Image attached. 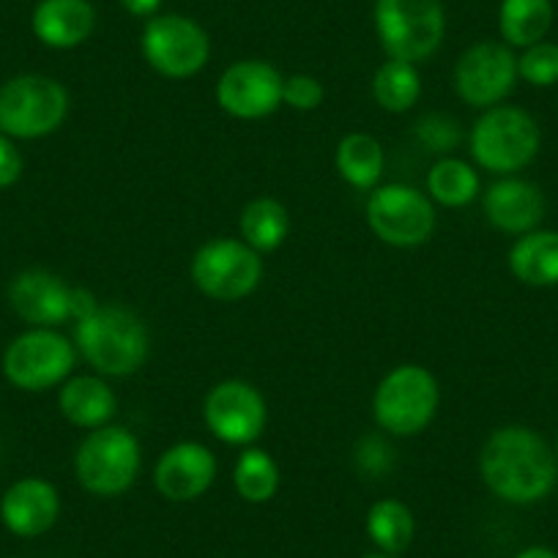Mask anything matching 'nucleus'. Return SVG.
<instances>
[{
    "label": "nucleus",
    "instance_id": "1",
    "mask_svg": "<svg viewBox=\"0 0 558 558\" xmlns=\"http://www.w3.org/2000/svg\"><path fill=\"white\" fill-rule=\"evenodd\" d=\"M480 471L493 496L509 504H536L558 482L556 452L531 427L509 425L493 433L480 454Z\"/></svg>",
    "mask_w": 558,
    "mask_h": 558
},
{
    "label": "nucleus",
    "instance_id": "2",
    "mask_svg": "<svg viewBox=\"0 0 558 558\" xmlns=\"http://www.w3.org/2000/svg\"><path fill=\"white\" fill-rule=\"evenodd\" d=\"M74 345L96 373L123 378L143 367L151 337L137 313L121 304H99L94 313L74 320Z\"/></svg>",
    "mask_w": 558,
    "mask_h": 558
},
{
    "label": "nucleus",
    "instance_id": "3",
    "mask_svg": "<svg viewBox=\"0 0 558 558\" xmlns=\"http://www.w3.org/2000/svg\"><path fill=\"white\" fill-rule=\"evenodd\" d=\"M438 380L430 369L418 364H400L378 384L373 397V413L380 430L397 438L416 436L433 422L438 411Z\"/></svg>",
    "mask_w": 558,
    "mask_h": 558
},
{
    "label": "nucleus",
    "instance_id": "4",
    "mask_svg": "<svg viewBox=\"0 0 558 558\" xmlns=\"http://www.w3.org/2000/svg\"><path fill=\"white\" fill-rule=\"evenodd\" d=\"M375 31L386 56L397 61H427L441 47L447 14L441 0H378Z\"/></svg>",
    "mask_w": 558,
    "mask_h": 558
},
{
    "label": "nucleus",
    "instance_id": "5",
    "mask_svg": "<svg viewBox=\"0 0 558 558\" xmlns=\"http://www.w3.org/2000/svg\"><path fill=\"white\" fill-rule=\"evenodd\" d=\"M539 151V126L520 107H490L471 129V157L482 170L512 175Z\"/></svg>",
    "mask_w": 558,
    "mask_h": 558
},
{
    "label": "nucleus",
    "instance_id": "6",
    "mask_svg": "<svg viewBox=\"0 0 558 558\" xmlns=\"http://www.w3.org/2000/svg\"><path fill=\"white\" fill-rule=\"evenodd\" d=\"M69 94L45 74H20L0 85V132L7 137H47L63 123Z\"/></svg>",
    "mask_w": 558,
    "mask_h": 558
},
{
    "label": "nucleus",
    "instance_id": "7",
    "mask_svg": "<svg viewBox=\"0 0 558 558\" xmlns=\"http://www.w3.org/2000/svg\"><path fill=\"white\" fill-rule=\"evenodd\" d=\"M143 465L140 441L126 427H96L74 454L77 482L94 496H121L134 485Z\"/></svg>",
    "mask_w": 558,
    "mask_h": 558
},
{
    "label": "nucleus",
    "instance_id": "8",
    "mask_svg": "<svg viewBox=\"0 0 558 558\" xmlns=\"http://www.w3.org/2000/svg\"><path fill=\"white\" fill-rule=\"evenodd\" d=\"M140 50L148 66L162 77H195L211 58V39L201 23L184 14H159L151 17L140 36Z\"/></svg>",
    "mask_w": 558,
    "mask_h": 558
},
{
    "label": "nucleus",
    "instance_id": "9",
    "mask_svg": "<svg viewBox=\"0 0 558 558\" xmlns=\"http://www.w3.org/2000/svg\"><path fill=\"white\" fill-rule=\"evenodd\" d=\"M263 277L260 252L246 241L214 239L203 244L192 257V282L217 302L246 299Z\"/></svg>",
    "mask_w": 558,
    "mask_h": 558
},
{
    "label": "nucleus",
    "instance_id": "10",
    "mask_svg": "<svg viewBox=\"0 0 558 558\" xmlns=\"http://www.w3.org/2000/svg\"><path fill=\"white\" fill-rule=\"evenodd\" d=\"M77 345L56 329H31L12 340L3 353V375L23 391H45L69 378Z\"/></svg>",
    "mask_w": 558,
    "mask_h": 558
},
{
    "label": "nucleus",
    "instance_id": "11",
    "mask_svg": "<svg viewBox=\"0 0 558 558\" xmlns=\"http://www.w3.org/2000/svg\"><path fill=\"white\" fill-rule=\"evenodd\" d=\"M367 222L384 244L405 250L430 239L436 230V208L425 192L405 184H386L369 195Z\"/></svg>",
    "mask_w": 558,
    "mask_h": 558
},
{
    "label": "nucleus",
    "instance_id": "12",
    "mask_svg": "<svg viewBox=\"0 0 558 558\" xmlns=\"http://www.w3.org/2000/svg\"><path fill=\"white\" fill-rule=\"evenodd\" d=\"M518 80V58L501 41H480L460 56L454 66V88L471 107L490 110L507 99Z\"/></svg>",
    "mask_w": 558,
    "mask_h": 558
},
{
    "label": "nucleus",
    "instance_id": "13",
    "mask_svg": "<svg viewBox=\"0 0 558 558\" xmlns=\"http://www.w3.org/2000/svg\"><path fill=\"white\" fill-rule=\"evenodd\" d=\"M203 416L214 436L230 447L257 441L266 427V400L246 380H222L214 386L203 405Z\"/></svg>",
    "mask_w": 558,
    "mask_h": 558
},
{
    "label": "nucleus",
    "instance_id": "14",
    "mask_svg": "<svg viewBox=\"0 0 558 558\" xmlns=\"http://www.w3.org/2000/svg\"><path fill=\"white\" fill-rule=\"evenodd\" d=\"M286 77L266 61H235L217 83V101L228 116L255 121L279 110Z\"/></svg>",
    "mask_w": 558,
    "mask_h": 558
},
{
    "label": "nucleus",
    "instance_id": "15",
    "mask_svg": "<svg viewBox=\"0 0 558 558\" xmlns=\"http://www.w3.org/2000/svg\"><path fill=\"white\" fill-rule=\"evenodd\" d=\"M9 302L14 313L36 329H52L74 320V288L45 268L17 274L9 286Z\"/></svg>",
    "mask_w": 558,
    "mask_h": 558
},
{
    "label": "nucleus",
    "instance_id": "16",
    "mask_svg": "<svg viewBox=\"0 0 558 558\" xmlns=\"http://www.w3.org/2000/svg\"><path fill=\"white\" fill-rule=\"evenodd\" d=\"M217 480V458L197 441H181L159 458L154 485L168 501L184 504L201 498Z\"/></svg>",
    "mask_w": 558,
    "mask_h": 558
},
{
    "label": "nucleus",
    "instance_id": "17",
    "mask_svg": "<svg viewBox=\"0 0 558 558\" xmlns=\"http://www.w3.org/2000/svg\"><path fill=\"white\" fill-rule=\"evenodd\" d=\"M58 512H61L58 490L39 476L14 482L0 501V520L14 536L47 534L56 525Z\"/></svg>",
    "mask_w": 558,
    "mask_h": 558
},
{
    "label": "nucleus",
    "instance_id": "18",
    "mask_svg": "<svg viewBox=\"0 0 558 558\" xmlns=\"http://www.w3.org/2000/svg\"><path fill=\"white\" fill-rule=\"evenodd\" d=\"M485 217L504 233L525 235L545 217V197L539 186L525 179H501L485 192Z\"/></svg>",
    "mask_w": 558,
    "mask_h": 558
},
{
    "label": "nucleus",
    "instance_id": "19",
    "mask_svg": "<svg viewBox=\"0 0 558 558\" xmlns=\"http://www.w3.org/2000/svg\"><path fill=\"white\" fill-rule=\"evenodd\" d=\"M36 39L52 50L80 47L96 28L90 0H39L31 17Z\"/></svg>",
    "mask_w": 558,
    "mask_h": 558
},
{
    "label": "nucleus",
    "instance_id": "20",
    "mask_svg": "<svg viewBox=\"0 0 558 558\" xmlns=\"http://www.w3.org/2000/svg\"><path fill=\"white\" fill-rule=\"evenodd\" d=\"M58 405L72 425L85 427V430L105 427L118 411L112 389L96 375H77V378L66 380L61 397H58Z\"/></svg>",
    "mask_w": 558,
    "mask_h": 558
},
{
    "label": "nucleus",
    "instance_id": "21",
    "mask_svg": "<svg viewBox=\"0 0 558 558\" xmlns=\"http://www.w3.org/2000/svg\"><path fill=\"white\" fill-rule=\"evenodd\" d=\"M509 268L525 286H558V233L556 230H531L514 241L509 252Z\"/></svg>",
    "mask_w": 558,
    "mask_h": 558
},
{
    "label": "nucleus",
    "instance_id": "22",
    "mask_svg": "<svg viewBox=\"0 0 558 558\" xmlns=\"http://www.w3.org/2000/svg\"><path fill=\"white\" fill-rule=\"evenodd\" d=\"M337 173L356 190H375L384 175V148L373 134H345L337 146Z\"/></svg>",
    "mask_w": 558,
    "mask_h": 558
},
{
    "label": "nucleus",
    "instance_id": "23",
    "mask_svg": "<svg viewBox=\"0 0 558 558\" xmlns=\"http://www.w3.org/2000/svg\"><path fill=\"white\" fill-rule=\"evenodd\" d=\"M553 25L550 0H501L498 28L509 47H531L545 39Z\"/></svg>",
    "mask_w": 558,
    "mask_h": 558
},
{
    "label": "nucleus",
    "instance_id": "24",
    "mask_svg": "<svg viewBox=\"0 0 558 558\" xmlns=\"http://www.w3.org/2000/svg\"><path fill=\"white\" fill-rule=\"evenodd\" d=\"M288 208L274 197H257L241 214V235L255 252H274L288 239Z\"/></svg>",
    "mask_w": 558,
    "mask_h": 558
},
{
    "label": "nucleus",
    "instance_id": "25",
    "mask_svg": "<svg viewBox=\"0 0 558 558\" xmlns=\"http://www.w3.org/2000/svg\"><path fill=\"white\" fill-rule=\"evenodd\" d=\"M413 512L397 498H384V501L373 504L367 512V534L375 545L380 547V553H389V556H400L402 550H408L413 542Z\"/></svg>",
    "mask_w": 558,
    "mask_h": 558
},
{
    "label": "nucleus",
    "instance_id": "26",
    "mask_svg": "<svg viewBox=\"0 0 558 558\" xmlns=\"http://www.w3.org/2000/svg\"><path fill=\"white\" fill-rule=\"evenodd\" d=\"M427 195L447 208H463L480 195V175L463 159H441L427 173Z\"/></svg>",
    "mask_w": 558,
    "mask_h": 558
},
{
    "label": "nucleus",
    "instance_id": "27",
    "mask_svg": "<svg viewBox=\"0 0 558 558\" xmlns=\"http://www.w3.org/2000/svg\"><path fill=\"white\" fill-rule=\"evenodd\" d=\"M373 94L384 110L389 112H405L422 96V77L416 72V63L397 61L389 58L386 63H380L378 72L373 77Z\"/></svg>",
    "mask_w": 558,
    "mask_h": 558
},
{
    "label": "nucleus",
    "instance_id": "28",
    "mask_svg": "<svg viewBox=\"0 0 558 558\" xmlns=\"http://www.w3.org/2000/svg\"><path fill=\"white\" fill-rule=\"evenodd\" d=\"M233 485L244 501L266 504L279 490V465L263 449H246L233 471Z\"/></svg>",
    "mask_w": 558,
    "mask_h": 558
},
{
    "label": "nucleus",
    "instance_id": "29",
    "mask_svg": "<svg viewBox=\"0 0 558 558\" xmlns=\"http://www.w3.org/2000/svg\"><path fill=\"white\" fill-rule=\"evenodd\" d=\"M518 74L525 83L536 88H550L558 83V45L553 41H536L525 47L523 56L518 58Z\"/></svg>",
    "mask_w": 558,
    "mask_h": 558
},
{
    "label": "nucleus",
    "instance_id": "30",
    "mask_svg": "<svg viewBox=\"0 0 558 558\" xmlns=\"http://www.w3.org/2000/svg\"><path fill=\"white\" fill-rule=\"evenodd\" d=\"M320 101H324V85L313 74H293L282 83V105L293 110H318Z\"/></svg>",
    "mask_w": 558,
    "mask_h": 558
},
{
    "label": "nucleus",
    "instance_id": "31",
    "mask_svg": "<svg viewBox=\"0 0 558 558\" xmlns=\"http://www.w3.org/2000/svg\"><path fill=\"white\" fill-rule=\"evenodd\" d=\"M416 134L427 148H433V151H449V148H452L460 137L458 123L447 116L422 118L416 126Z\"/></svg>",
    "mask_w": 558,
    "mask_h": 558
},
{
    "label": "nucleus",
    "instance_id": "32",
    "mask_svg": "<svg viewBox=\"0 0 558 558\" xmlns=\"http://www.w3.org/2000/svg\"><path fill=\"white\" fill-rule=\"evenodd\" d=\"M23 175V154L17 151L14 140L0 132V190L17 184Z\"/></svg>",
    "mask_w": 558,
    "mask_h": 558
},
{
    "label": "nucleus",
    "instance_id": "33",
    "mask_svg": "<svg viewBox=\"0 0 558 558\" xmlns=\"http://www.w3.org/2000/svg\"><path fill=\"white\" fill-rule=\"evenodd\" d=\"M118 3L134 17H154L162 7V0H118Z\"/></svg>",
    "mask_w": 558,
    "mask_h": 558
},
{
    "label": "nucleus",
    "instance_id": "34",
    "mask_svg": "<svg viewBox=\"0 0 558 558\" xmlns=\"http://www.w3.org/2000/svg\"><path fill=\"white\" fill-rule=\"evenodd\" d=\"M518 558H558V556L553 550H547V547H529V550L520 553Z\"/></svg>",
    "mask_w": 558,
    "mask_h": 558
},
{
    "label": "nucleus",
    "instance_id": "35",
    "mask_svg": "<svg viewBox=\"0 0 558 558\" xmlns=\"http://www.w3.org/2000/svg\"><path fill=\"white\" fill-rule=\"evenodd\" d=\"M364 558H397V556H389V553H375V556H364Z\"/></svg>",
    "mask_w": 558,
    "mask_h": 558
},
{
    "label": "nucleus",
    "instance_id": "36",
    "mask_svg": "<svg viewBox=\"0 0 558 558\" xmlns=\"http://www.w3.org/2000/svg\"><path fill=\"white\" fill-rule=\"evenodd\" d=\"M556 460H558V438H556Z\"/></svg>",
    "mask_w": 558,
    "mask_h": 558
}]
</instances>
